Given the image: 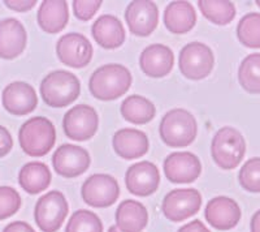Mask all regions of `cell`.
Masks as SVG:
<instances>
[{
	"instance_id": "14",
	"label": "cell",
	"mask_w": 260,
	"mask_h": 232,
	"mask_svg": "<svg viewBox=\"0 0 260 232\" xmlns=\"http://www.w3.org/2000/svg\"><path fill=\"white\" fill-rule=\"evenodd\" d=\"M201 172V161L192 153H172L164 161V173L169 182L176 184H189L195 182Z\"/></svg>"
},
{
	"instance_id": "7",
	"label": "cell",
	"mask_w": 260,
	"mask_h": 232,
	"mask_svg": "<svg viewBox=\"0 0 260 232\" xmlns=\"http://www.w3.org/2000/svg\"><path fill=\"white\" fill-rule=\"evenodd\" d=\"M180 71L189 80H203L212 72L215 56L207 45L191 42L183 46L180 52Z\"/></svg>"
},
{
	"instance_id": "38",
	"label": "cell",
	"mask_w": 260,
	"mask_h": 232,
	"mask_svg": "<svg viewBox=\"0 0 260 232\" xmlns=\"http://www.w3.org/2000/svg\"><path fill=\"white\" fill-rule=\"evenodd\" d=\"M251 232H260V210H257L251 218V223H250Z\"/></svg>"
},
{
	"instance_id": "37",
	"label": "cell",
	"mask_w": 260,
	"mask_h": 232,
	"mask_svg": "<svg viewBox=\"0 0 260 232\" xmlns=\"http://www.w3.org/2000/svg\"><path fill=\"white\" fill-rule=\"evenodd\" d=\"M177 232H211L207 227L204 226L199 219H195L190 223H186L185 226L181 227Z\"/></svg>"
},
{
	"instance_id": "18",
	"label": "cell",
	"mask_w": 260,
	"mask_h": 232,
	"mask_svg": "<svg viewBox=\"0 0 260 232\" xmlns=\"http://www.w3.org/2000/svg\"><path fill=\"white\" fill-rule=\"evenodd\" d=\"M175 64L173 51L164 45H151L142 51L139 56V66L145 75L152 78L166 77Z\"/></svg>"
},
{
	"instance_id": "13",
	"label": "cell",
	"mask_w": 260,
	"mask_h": 232,
	"mask_svg": "<svg viewBox=\"0 0 260 232\" xmlns=\"http://www.w3.org/2000/svg\"><path fill=\"white\" fill-rule=\"evenodd\" d=\"M125 20L132 34L138 37H148L156 29L159 11L154 2L134 0L126 7Z\"/></svg>"
},
{
	"instance_id": "20",
	"label": "cell",
	"mask_w": 260,
	"mask_h": 232,
	"mask_svg": "<svg viewBox=\"0 0 260 232\" xmlns=\"http://www.w3.org/2000/svg\"><path fill=\"white\" fill-rule=\"evenodd\" d=\"M113 150L124 159H138L148 150V138L142 131L132 128L120 129L112 140Z\"/></svg>"
},
{
	"instance_id": "24",
	"label": "cell",
	"mask_w": 260,
	"mask_h": 232,
	"mask_svg": "<svg viewBox=\"0 0 260 232\" xmlns=\"http://www.w3.org/2000/svg\"><path fill=\"white\" fill-rule=\"evenodd\" d=\"M197 13L189 2H172L164 11V25L173 34H185L195 26Z\"/></svg>"
},
{
	"instance_id": "40",
	"label": "cell",
	"mask_w": 260,
	"mask_h": 232,
	"mask_svg": "<svg viewBox=\"0 0 260 232\" xmlns=\"http://www.w3.org/2000/svg\"><path fill=\"white\" fill-rule=\"evenodd\" d=\"M256 4H257V7H259V8H260V0H257Z\"/></svg>"
},
{
	"instance_id": "39",
	"label": "cell",
	"mask_w": 260,
	"mask_h": 232,
	"mask_svg": "<svg viewBox=\"0 0 260 232\" xmlns=\"http://www.w3.org/2000/svg\"><path fill=\"white\" fill-rule=\"evenodd\" d=\"M108 232H120V231H118V228L116 226H111L110 229H108Z\"/></svg>"
},
{
	"instance_id": "36",
	"label": "cell",
	"mask_w": 260,
	"mask_h": 232,
	"mask_svg": "<svg viewBox=\"0 0 260 232\" xmlns=\"http://www.w3.org/2000/svg\"><path fill=\"white\" fill-rule=\"evenodd\" d=\"M3 232H36V229L32 228L29 223L22 222V220H17V222H12L9 223Z\"/></svg>"
},
{
	"instance_id": "19",
	"label": "cell",
	"mask_w": 260,
	"mask_h": 232,
	"mask_svg": "<svg viewBox=\"0 0 260 232\" xmlns=\"http://www.w3.org/2000/svg\"><path fill=\"white\" fill-rule=\"evenodd\" d=\"M27 36L24 25L16 18L0 21V57L12 60L26 47Z\"/></svg>"
},
{
	"instance_id": "2",
	"label": "cell",
	"mask_w": 260,
	"mask_h": 232,
	"mask_svg": "<svg viewBox=\"0 0 260 232\" xmlns=\"http://www.w3.org/2000/svg\"><path fill=\"white\" fill-rule=\"evenodd\" d=\"M80 80L68 71L51 72L41 83V96L50 107H67L80 97Z\"/></svg>"
},
{
	"instance_id": "25",
	"label": "cell",
	"mask_w": 260,
	"mask_h": 232,
	"mask_svg": "<svg viewBox=\"0 0 260 232\" xmlns=\"http://www.w3.org/2000/svg\"><path fill=\"white\" fill-rule=\"evenodd\" d=\"M21 188L29 194H38L46 191L51 184V171L42 162H30L18 173Z\"/></svg>"
},
{
	"instance_id": "8",
	"label": "cell",
	"mask_w": 260,
	"mask_h": 232,
	"mask_svg": "<svg viewBox=\"0 0 260 232\" xmlns=\"http://www.w3.org/2000/svg\"><path fill=\"white\" fill-rule=\"evenodd\" d=\"M82 199L92 208H108L117 201L120 187L113 176L95 173L90 176L81 188Z\"/></svg>"
},
{
	"instance_id": "5",
	"label": "cell",
	"mask_w": 260,
	"mask_h": 232,
	"mask_svg": "<svg viewBox=\"0 0 260 232\" xmlns=\"http://www.w3.org/2000/svg\"><path fill=\"white\" fill-rule=\"evenodd\" d=\"M246 153V141L240 131L224 127L216 132L211 143L213 161L222 170H233L243 159Z\"/></svg>"
},
{
	"instance_id": "6",
	"label": "cell",
	"mask_w": 260,
	"mask_h": 232,
	"mask_svg": "<svg viewBox=\"0 0 260 232\" xmlns=\"http://www.w3.org/2000/svg\"><path fill=\"white\" fill-rule=\"evenodd\" d=\"M69 213L65 196L59 191L46 193L38 199L34 219L42 232H57Z\"/></svg>"
},
{
	"instance_id": "26",
	"label": "cell",
	"mask_w": 260,
	"mask_h": 232,
	"mask_svg": "<svg viewBox=\"0 0 260 232\" xmlns=\"http://www.w3.org/2000/svg\"><path fill=\"white\" fill-rule=\"evenodd\" d=\"M121 115L133 124H147L156 115L154 103L141 96H130L121 103Z\"/></svg>"
},
{
	"instance_id": "11",
	"label": "cell",
	"mask_w": 260,
	"mask_h": 232,
	"mask_svg": "<svg viewBox=\"0 0 260 232\" xmlns=\"http://www.w3.org/2000/svg\"><path fill=\"white\" fill-rule=\"evenodd\" d=\"M56 54L60 62L72 68H83L91 62L92 46L85 36L69 33L62 36L56 45Z\"/></svg>"
},
{
	"instance_id": "27",
	"label": "cell",
	"mask_w": 260,
	"mask_h": 232,
	"mask_svg": "<svg viewBox=\"0 0 260 232\" xmlns=\"http://www.w3.org/2000/svg\"><path fill=\"white\" fill-rule=\"evenodd\" d=\"M202 15L215 25H228L236 17V6L226 0H199Z\"/></svg>"
},
{
	"instance_id": "34",
	"label": "cell",
	"mask_w": 260,
	"mask_h": 232,
	"mask_svg": "<svg viewBox=\"0 0 260 232\" xmlns=\"http://www.w3.org/2000/svg\"><path fill=\"white\" fill-rule=\"evenodd\" d=\"M13 140L8 129L0 125V158L6 157L11 150H12Z\"/></svg>"
},
{
	"instance_id": "17",
	"label": "cell",
	"mask_w": 260,
	"mask_h": 232,
	"mask_svg": "<svg viewBox=\"0 0 260 232\" xmlns=\"http://www.w3.org/2000/svg\"><path fill=\"white\" fill-rule=\"evenodd\" d=\"M3 106L9 113L24 116L37 108L38 98L31 85L22 81L9 83L3 90Z\"/></svg>"
},
{
	"instance_id": "21",
	"label": "cell",
	"mask_w": 260,
	"mask_h": 232,
	"mask_svg": "<svg viewBox=\"0 0 260 232\" xmlns=\"http://www.w3.org/2000/svg\"><path fill=\"white\" fill-rule=\"evenodd\" d=\"M38 25L46 33L56 34L65 29L69 21L68 3L64 0H45L37 15Z\"/></svg>"
},
{
	"instance_id": "4",
	"label": "cell",
	"mask_w": 260,
	"mask_h": 232,
	"mask_svg": "<svg viewBox=\"0 0 260 232\" xmlns=\"http://www.w3.org/2000/svg\"><path fill=\"white\" fill-rule=\"evenodd\" d=\"M198 125L194 116L183 108H175L160 122V137L171 148H185L194 142Z\"/></svg>"
},
{
	"instance_id": "33",
	"label": "cell",
	"mask_w": 260,
	"mask_h": 232,
	"mask_svg": "<svg viewBox=\"0 0 260 232\" xmlns=\"http://www.w3.org/2000/svg\"><path fill=\"white\" fill-rule=\"evenodd\" d=\"M101 6L102 0H74L73 12L78 20L89 21Z\"/></svg>"
},
{
	"instance_id": "28",
	"label": "cell",
	"mask_w": 260,
	"mask_h": 232,
	"mask_svg": "<svg viewBox=\"0 0 260 232\" xmlns=\"http://www.w3.org/2000/svg\"><path fill=\"white\" fill-rule=\"evenodd\" d=\"M238 81L247 93L260 94V52L242 60L238 68Z\"/></svg>"
},
{
	"instance_id": "35",
	"label": "cell",
	"mask_w": 260,
	"mask_h": 232,
	"mask_svg": "<svg viewBox=\"0 0 260 232\" xmlns=\"http://www.w3.org/2000/svg\"><path fill=\"white\" fill-rule=\"evenodd\" d=\"M8 8L13 9V11H17V12H26L30 11L31 8H34L37 4L36 0H6L4 2Z\"/></svg>"
},
{
	"instance_id": "15",
	"label": "cell",
	"mask_w": 260,
	"mask_h": 232,
	"mask_svg": "<svg viewBox=\"0 0 260 232\" xmlns=\"http://www.w3.org/2000/svg\"><path fill=\"white\" fill-rule=\"evenodd\" d=\"M207 223L219 231H229L241 220L240 205L233 198L219 196L208 201L204 209Z\"/></svg>"
},
{
	"instance_id": "3",
	"label": "cell",
	"mask_w": 260,
	"mask_h": 232,
	"mask_svg": "<svg viewBox=\"0 0 260 232\" xmlns=\"http://www.w3.org/2000/svg\"><path fill=\"white\" fill-rule=\"evenodd\" d=\"M21 149L30 157H43L56 141V129L43 116H36L22 124L18 132Z\"/></svg>"
},
{
	"instance_id": "9",
	"label": "cell",
	"mask_w": 260,
	"mask_h": 232,
	"mask_svg": "<svg viewBox=\"0 0 260 232\" xmlns=\"http://www.w3.org/2000/svg\"><path fill=\"white\" fill-rule=\"evenodd\" d=\"M202 206V196L197 189H175L169 192L162 199L161 210L167 219L178 223L199 212Z\"/></svg>"
},
{
	"instance_id": "16",
	"label": "cell",
	"mask_w": 260,
	"mask_h": 232,
	"mask_svg": "<svg viewBox=\"0 0 260 232\" xmlns=\"http://www.w3.org/2000/svg\"><path fill=\"white\" fill-rule=\"evenodd\" d=\"M125 183L130 193L138 197L151 196L159 188L160 172L151 162H138L127 168Z\"/></svg>"
},
{
	"instance_id": "1",
	"label": "cell",
	"mask_w": 260,
	"mask_h": 232,
	"mask_svg": "<svg viewBox=\"0 0 260 232\" xmlns=\"http://www.w3.org/2000/svg\"><path fill=\"white\" fill-rule=\"evenodd\" d=\"M129 69L121 64H106L98 68L90 77L89 89L92 97L101 101L120 98L132 86Z\"/></svg>"
},
{
	"instance_id": "32",
	"label": "cell",
	"mask_w": 260,
	"mask_h": 232,
	"mask_svg": "<svg viewBox=\"0 0 260 232\" xmlns=\"http://www.w3.org/2000/svg\"><path fill=\"white\" fill-rule=\"evenodd\" d=\"M21 197L11 187H0V220L11 218L20 210Z\"/></svg>"
},
{
	"instance_id": "12",
	"label": "cell",
	"mask_w": 260,
	"mask_h": 232,
	"mask_svg": "<svg viewBox=\"0 0 260 232\" xmlns=\"http://www.w3.org/2000/svg\"><path fill=\"white\" fill-rule=\"evenodd\" d=\"M91 159L87 150L80 146L65 143L53 153V168L64 178H77L87 171Z\"/></svg>"
},
{
	"instance_id": "31",
	"label": "cell",
	"mask_w": 260,
	"mask_h": 232,
	"mask_svg": "<svg viewBox=\"0 0 260 232\" xmlns=\"http://www.w3.org/2000/svg\"><path fill=\"white\" fill-rule=\"evenodd\" d=\"M241 187L250 193H260V157L248 159L238 175Z\"/></svg>"
},
{
	"instance_id": "10",
	"label": "cell",
	"mask_w": 260,
	"mask_h": 232,
	"mask_svg": "<svg viewBox=\"0 0 260 232\" xmlns=\"http://www.w3.org/2000/svg\"><path fill=\"white\" fill-rule=\"evenodd\" d=\"M99 118L91 106L77 104L64 115L62 128L65 134L74 141L90 140L98 131Z\"/></svg>"
},
{
	"instance_id": "23",
	"label": "cell",
	"mask_w": 260,
	"mask_h": 232,
	"mask_svg": "<svg viewBox=\"0 0 260 232\" xmlns=\"http://www.w3.org/2000/svg\"><path fill=\"white\" fill-rule=\"evenodd\" d=\"M91 33L98 45L107 50L118 48L125 41V29L121 21L111 15L98 18L92 25Z\"/></svg>"
},
{
	"instance_id": "29",
	"label": "cell",
	"mask_w": 260,
	"mask_h": 232,
	"mask_svg": "<svg viewBox=\"0 0 260 232\" xmlns=\"http://www.w3.org/2000/svg\"><path fill=\"white\" fill-rule=\"evenodd\" d=\"M237 37L246 47L260 48V13L243 16L237 26Z\"/></svg>"
},
{
	"instance_id": "30",
	"label": "cell",
	"mask_w": 260,
	"mask_h": 232,
	"mask_svg": "<svg viewBox=\"0 0 260 232\" xmlns=\"http://www.w3.org/2000/svg\"><path fill=\"white\" fill-rule=\"evenodd\" d=\"M65 232H103V223L95 213L81 209L69 218Z\"/></svg>"
},
{
	"instance_id": "22",
	"label": "cell",
	"mask_w": 260,
	"mask_h": 232,
	"mask_svg": "<svg viewBox=\"0 0 260 232\" xmlns=\"http://www.w3.org/2000/svg\"><path fill=\"white\" fill-rule=\"evenodd\" d=\"M147 222V209L134 199H125L116 210V227L120 232H142Z\"/></svg>"
}]
</instances>
